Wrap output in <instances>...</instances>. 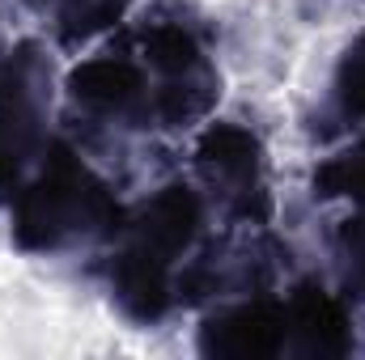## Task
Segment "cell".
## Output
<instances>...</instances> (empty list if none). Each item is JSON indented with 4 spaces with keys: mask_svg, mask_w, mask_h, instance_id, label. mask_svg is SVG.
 <instances>
[{
    "mask_svg": "<svg viewBox=\"0 0 365 360\" xmlns=\"http://www.w3.org/2000/svg\"><path fill=\"white\" fill-rule=\"evenodd\" d=\"M284 301L272 297H247L234 305H221L204 327H200V352L204 356H230V360H264L284 352Z\"/></svg>",
    "mask_w": 365,
    "mask_h": 360,
    "instance_id": "obj_7",
    "label": "cell"
},
{
    "mask_svg": "<svg viewBox=\"0 0 365 360\" xmlns=\"http://www.w3.org/2000/svg\"><path fill=\"white\" fill-rule=\"evenodd\" d=\"M204 229V199L187 182H166L158 186L145 203H136L132 216L119 221L123 246L115 255H128L145 268H158L175 275V263L187 259L200 242Z\"/></svg>",
    "mask_w": 365,
    "mask_h": 360,
    "instance_id": "obj_6",
    "label": "cell"
},
{
    "mask_svg": "<svg viewBox=\"0 0 365 360\" xmlns=\"http://www.w3.org/2000/svg\"><path fill=\"white\" fill-rule=\"evenodd\" d=\"M314 195L323 199H349L365 208V140H353L349 149L331 153L314 170Z\"/></svg>",
    "mask_w": 365,
    "mask_h": 360,
    "instance_id": "obj_10",
    "label": "cell"
},
{
    "mask_svg": "<svg viewBox=\"0 0 365 360\" xmlns=\"http://www.w3.org/2000/svg\"><path fill=\"white\" fill-rule=\"evenodd\" d=\"M284 352L297 356H344L353 348V322L344 301L319 280H302L284 297Z\"/></svg>",
    "mask_w": 365,
    "mask_h": 360,
    "instance_id": "obj_8",
    "label": "cell"
},
{
    "mask_svg": "<svg viewBox=\"0 0 365 360\" xmlns=\"http://www.w3.org/2000/svg\"><path fill=\"white\" fill-rule=\"evenodd\" d=\"M132 47L145 60L153 85V127H191L208 119V110L221 97V77L208 47L182 17L145 21Z\"/></svg>",
    "mask_w": 365,
    "mask_h": 360,
    "instance_id": "obj_2",
    "label": "cell"
},
{
    "mask_svg": "<svg viewBox=\"0 0 365 360\" xmlns=\"http://www.w3.org/2000/svg\"><path fill=\"white\" fill-rule=\"evenodd\" d=\"M68 102L77 115L106 127H153V85L136 47H106L68 73Z\"/></svg>",
    "mask_w": 365,
    "mask_h": 360,
    "instance_id": "obj_5",
    "label": "cell"
},
{
    "mask_svg": "<svg viewBox=\"0 0 365 360\" xmlns=\"http://www.w3.org/2000/svg\"><path fill=\"white\" fill-rule=\"evenodd\" d=\"M331 102H336V110H340L349 123L365 127V30L344 47V55H340V64H336Z\"/></svg>",
    "mask_w": 365,
    "mask_h": 360,
    "instance_id": "obj_11",
    "label": "cell"
},
{
    "mask_svg": "<svg viewBox=\"0 0 365 360\" xmlns=\"http://www.w3.org/2000/svg\"><path fill=\"white\" fill-rule=\"evenodd\" d=\"M51 60L38 43H17L0 60V195L9 199L47 149Z\"/></svg>",
    "mask_w": 365,
    "mask_h": 360,
    "instance_id": "obj_3",
    "label": "cell"
},
{
    "mask_svg": "<svg viewBox=\"0 0 365 360\" xmlns=\"http://www.w3.org/2000/svg\"><path fill=\"white\" fill-rule=\"evenodd\" d=\"M264 140L234 119H217L200 132L195 140V174L212 199L238 221H268L272 199H268V179H264Z\"/></svg>",
    "mask_w": 365,
    "mask_h": 360,
    "instance_id": "obj_4",
    "label": "cell"
},
{
    "mask_svg": "<svg viewBox=\"0 0 365 360\" xmlns=\"http://www.w3.org/2000/svg\"><path fill=\"white\" fill-rule=\"evenodd\" d=\"M26 4H30V9H47L51 0H26Z\"/></svg>",
    "mask_w": 365,
    "mask_h": 360,
    "instance_id": "obj_13",
    "label": "cell"
},
{
    "mask_svg": "<svg viewBox=\"0 0 365 360\" xmlns=\"http://www.w3.org/2000/svg\"><path fill=\"white\" fill-rule=\"evenodd\" d=\"M132 0H51V26H56V43L77 51L93 43L98 34L115 30L128 17Z\"/></svg>",
    "mask_w": 365,
    "mask_h": 360,
    "instance_id": "obj_9",
    "label": "cell"
},
{
    "mask_svg": "<svg viewBox=\"0 0 365 360\" xmlns=\"http://www.w3.org/2000/svg\"><path fill=\"white\" fill-rule=\"evenodd\" d=\"M331 250H336V271H340V292L353 301H365V208L336 229Z\"/></svg>",
    "mask_w": 365,
    "mask_h": 360,
    "instance_id": "obj_12",
    "label": "cell"
},
{
    "mask_svg": "<svg viewBox=\"0 0 365 360\" xmlns=\"http://www.w3.org/2000/svg\"><path fill=\"white\" fill-rule=\"evenodd\" d=\"M13 246L26 255H60L90 238L119 233V203L110 186L68 144H47L34 170L9 195Z\"/></svg>",
    "mask_w": 365,
    "mask_h": 360,
    "instance_id": "obj_1",
    "label": "cell"
}]
</instances>
